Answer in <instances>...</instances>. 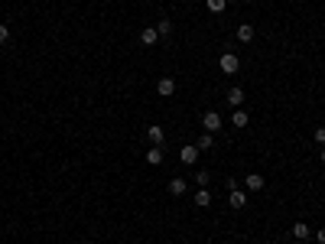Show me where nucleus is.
Wrapping results in <instances>:
<instances>
[{"label": "nucleus", "mask_w": 325, "mask_h": 244, "mask_svg": "<svg viewBox=\"0 0 325 244\" xmlns=\"http://www.w3.org/2000/svg\"><path fill=\"white\" fill-rule=\"evenodd\" d=\"M218 68H221L225 75H234V72H241V59H238L234 52H225V55L218 59Z\"/></svg>", "instance_id": "1"}, {"label": "nucleus", "mask_w": 325, "mask_h": 244, "mask_svg": "<svg viewBox=\"0 0 325 244\" xmlns=\"http://www.w3.org/2000/svg\"><path fill=\"white\" fill-rule=\"evenodd\" d=\"M202 127H205V134H218L221 130V114L218 111H205L202 114Z\"/></svg>", "instance_id": "2"}, {"label": "nucleus", "mask_w": 325, "mask_h": 244, "mask_svg": "<svg viewBox=\"0 0 325 244\" xmlns=\"http://www.w3.org/2000/svg\"><path fill=\"white\" fill-rule=\"evenodd\" d=\"M244 186H247L251 192H260L267 183H264V176H260V173H247V176H244Z\"/></svg>", "instance_id": "3"}, {"label": "nucleus", "mask_w": 325, "mask_h": 244, "mask_svg": "<svg viewBox=\"0 0 325 244\" xmlns=\"http://www.w3.org/2000/svg\"><path fill=\"white\" fill-rule=\"evenodd\" d=\"M228 205H231V208H244L247 205V192L231 189V192H228Z\"/></svg>", "instance_id": "4"}, {"label": "nucleus", "mask_w": 325, "mask_h": 244, "mask_svg": "<svg viewBox=\"0 0 325 244\" xmlns=\"http://www.w3.org/2000/svg\"><path fill=\"white\" fill-rule=\"evenodd\" d=\"M156 92H160V98H172L176 95V82L172 78H160L156 82Z\"/></svg>", "instance_id": "5"}, {"label": "nucleus", "mask_w": 325, "mask_h": 244, "mask_svg": "<svg viewBox=\"0 0 325 244\" xmlns=\"http://www.w3.org/2000/svg\"><path fill=\"white\" fill-rule=\"evenodd\" d=\"M179 159H182V163L185 166H192V163H195V159H198V146H182V150H179Z\"/></svg>", "instance_id": "6"}, {"label": "nucleus", "mask_w": 325, "mask_h": 244, "mask_svg": "<svg viewBox=\"0 0 325 244\" xmlns=\"http://www.w3.org/2000/svg\"><path fill=\"white\" fill-rule=\"evenodd\" d=\"M156 39H160L156 26H147V30H140V46H156Z\"/></svg>", "instance_id": "7"}, {"label": "nucleus", "mask_w": 325, "mask_h": 244, "mask_svg": "<svg viewBox=\"0 0 325 244\" xmlns=\"http://www.w3.org/2000/svg\"><path fill=\"white\" fill-rule=\"evenodd\" d=\"M147 137H150V143H153V146H163V140H166V134H163V127H160V124H150Z\"/></svg>", "instance_id": "8"}, {"label": "nucleus", "mask_w": 325, "mask_h": 244, "mask_svg": "<svg viewBox=\"0 0 325 244\" xmlns=\"http://www.w3.org/2000/svg\"><path fill=\"white\" fill-rule=\"evenodd\" d=\"M231 124L238 130H244L247 124H251V117H247V111H241V108H234V114H231Z\"/></svg>", "instance_id": "9"}, {"label": "nucleus", "mask_w": 325, "mask_h": 244, "mask_svg": "<svg viewBox=\"0 0 325 244\" xmlns=\"http://www.w3.org/2000/svg\"><path fill=\"white\" fill-rule=\"evenodd\" d=\"M309 234H312V228H309L306 221H296V225H293V238H296V241H306Z\"/></svg>", "instance_id": "10"}, {"label": "nucleus", "mask_w": 325, "mask_h": 244, "mask_svg": "<svg viewBox=\"0 0 325 244\" xmlns=\"http://www.w3.org/2000/svg\"><path fill=\"white\" fill-rule=\"evenodd\" d=\"M169 192H172V195H185V192H189V183H185L182 176H176V179L169 183Z\"/></svg>", "instance_id": "11"}, {"label": "nucleus", "mask_w": 325, "mask_h": 244, "mask_svg": "<svg viewBox=\"0 0 325 244\" xmlns=\"http://www.w3.org/2000/svg\"><path fill=\"white\" fill-rule=\"evenodd\" d=\"M238 39H241V43H254V26L251 23H241L238 26Z\"/></svg>", "instance_id": "12"}, {"label": "nucleus", "mask_w": 325, "mask_h": 244, "mask_svg": "<svg viewBox=\"0 0 325 244\" xmlns=\"http://www.w3.org/2000/svg\"><path fill=\"white\" fill-rule=\"evenodd\" d=\"M192 202H195L198 208H208V205H211V192H208V189H198V192H195V199H192Z\"/></svg>", "instance_id": "13"}, {"label": "nucleus", "mask_w": 325, "mask_h": 244, "mask_svg": "<svg viewBox=\"0 0 325 244\" xmlns=\"http://www.w3.org/2000/svg\"><path fill=\"white\" fill-rule=\"evenodd\" d=\"M228 104H231V108H241V101H244V92H241V88H231V92H228V98H225Z\"/></svg>", "instance_id": "14"}, {"label": "nucleus", "mask_w": 325, "mask_h": 244, "mask_svg": "<svg viewBox=\"0 0 325 244\" xmlns=\"http://www.w3.org/2000/svg\"><path fill=\"white\" fill-rule=\"evenodd\" d=\"M147 163H150V166H160V163H163V146H153V150H147Z\"/></svg>", "instance_id": "15"}, {"label": "nucleus", "mask_w": 325, "mask_h": 244, "mask_svg": "<svg viewBox=\"0 0 325 244\" xmlns=\"http://www.w3.org/2000/svg\"><path fill=\"white\" fill-rule=\"evenodd\" d=\"M195 183H198V189H208L211 173H208V170H198V173H195Z\"/></svg>", "instance_id": "16"}, {"label": "nucleus", "mask_w": 325, "mask_h": 244, "mask_svg": "<svg viewBox=\"0 0 325 244\" xmlns=\"http://www.w3.org/2000/svg\"><path fill=\"white\" fill-rule=\"evenodd\" d=\"M205 7H208L211 13H225L228 10V0H205Z\"/></svg>", "instance_id": "17"}, {"label": "nucleus", "mask_w": 325, "mask_h": 244, "mask_svg": "<svg viewBox=\"0 0 325 244\" xmlns=\"http://www.w3.org/2000/svg\"><path fill=\"white\" fill-rule=\"evenodd\" d=\"M156 33H160V36H169V33H172V20H156Z\"/></svg>", "instance_id": "18"}, {"label": "nucleus", "mask_w": 325, "mask_h": 244, "mask_svg": "<svg viewBox=\"0 0 325 244\" xmlns=\"http://www.w3.org/2000/svg\"><path fill=\"white\" fill-rule=\"evenodd\" d=\"M211 143H215V137H211V134H202V137H198V150H211Z\"/></svg>", "instance_id": "19"}, {"label": "nucleus", "mask_w": 325, "mask_h": 244, "mask_svg": "<svg viewBox=\"0 0 325 244\" xmlns=\"http://www.w3.org/2000/svg\"><path fill=\"white\" fill-rule=\"evenodd\" d=\"M312 140L319 143V146H325V127H315V134H312Z\"/></svg>", "instance_id": "20"}, {"label": "nucleus", "mask_w": 325, "mask_h": 244, "mask_svg": "<svg viewBox=\"0 0 325 244\" xmlns=\"http://www.w3.org/2000/svg\"><path fill=\"white\" fill-rule=\"evenodd\" d=\"M7 39H10V30H7V26H4V23H0V46H4V43H7Z\"/></svg>", "instance_id": "21"}, {"label": "nucleus", "mask_w": 325, "mask_h": 244, "mask_svg": "<svg viewBox=\"0 0 325 244\" xmlns=\"http://www.w3.org/2000/svg\"><path fill=\"white\" fill-rule=\"evenodd\" d=\"M315 241H319V244H325V228H319V231H315Z\"/></svg>", "instance_id": "22"}, {"label": "nucleus", "mask_w": 325, "mask_h": 244, "mask_svg": "<svg viewBox=\"0 0 325 244\" xmlns=\"http://www.w3.org/2000/svg\"><path fill=\"white\" fill-rule=\"evenodd\" d=\"M319 159H322V166H325V146H322V150H319Z\"/></svg>", "instance_id": "23"}]
</instances>
